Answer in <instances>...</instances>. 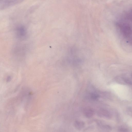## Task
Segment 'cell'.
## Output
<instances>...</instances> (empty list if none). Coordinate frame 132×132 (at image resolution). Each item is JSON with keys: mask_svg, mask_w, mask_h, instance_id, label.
Segmentation results:
<instances>
[{"mask_svg": "<svg viewBox=\"0 0 132 132\" xmlns=\"http://www.w3.org/2000/svg\"><path fill=\"white\" fill-rule=\"evenodd\" d=\"M74 125L76 128H77V129L80 130L84 127L85 124L83 122L77 121L74 123Z\"/></svg>", "mask_w": 132, "mask_h": 132, "instance_id": "obj_3", "label": "cell"}, {"mask_svg": "<svg viewBox=\"0 0 132 132\" xmlns=\"http://www.w3.org/2000/svg\"><path fill=\"white\" fill-rule=\"evenodd\" d=\"M23 0H1L0 6L2 9L19 3Z\"/></svg>", "mask_w": 132, "mask_h": 132, "instance_id": "obj_1", "label": "cell"}, {"mask_svg": "<svg viewBox=\"0 0 132 132\" xmlns=\"http://www.w3.org/2000/svg\"><path fill=\"white\" fill-rule=\"evenodd\" d=\"M84 113L85 116L87 118L92 117L94 115L95 113L94 111L90 108H87L85 109Z\"/></svg>", "mask_w": 132, "mask_h": 132, "instance_id": "obj_2", "label": "cell"}, {"mask_svg": "<svg viewBox=\"0 0 132 132\" xmlns=\"http://www.w3.org/2000/svg\"><path fill=\"white\" fill-rule=\"evenodd\" d=\"M99 97V95L98 94L95 93L91 94L90 97L94 100H96L98 99Z\"/></svg>", "mask_w": 132, "mask_h": 132, "instance_id": "obj_4", "label": "cell"}]
</instances>
